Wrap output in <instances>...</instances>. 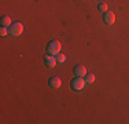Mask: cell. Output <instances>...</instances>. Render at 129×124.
<instances>
[{
	"label": "cell",
	"mask_w": 129,
	"mask_h": 124,
	"mask_svg": "<svg viewBox=\"0 0 129 124\" xmlns=\"http://www.w3.org/2000/svg\"><path fill=\"white\" fill-rule=\"evenodd\" d=\"M60 48H62V44L59 40H51L47 46V52L50 55H58L60 52Z\"/></svg>",
	"instance_id": "obj_1"
},
{
	"label": "cell",
	"mask_w": 129,
	"mask_h": 124,
	"mask_svg": "<svg viewBox=\"0 0 129 124\" xmlns=\"http://www.w3.org/2000/svg\"><path fill=\"white\" fill-rule=\"evenodd\" d=\"M23 32V25L18 21V22H13L8 26V33L11 36H21Z\"/></svg>",
	"instance_id": "obj_2"
},
{
	"label": "cell",
	"mask_w": 129,
	"mask_h": 124,
	"mask_svg": "<svg viewBox=\"0 0 129 124\" xmlns=\"http://www.w3.org/2000/svg\"><path fill=\"white\" fill-rule=\"evenodd\" d=\"M85 86V80L82 79V77H74V79L70 81V87H72L73 90H76V91H81L82 88H84Z\"/></svg>",
	"instance_id": "obj_3"
},
{
	"label": "cell",
	"mask_w": 129,
	"mask_h": 124,
	"mask_svg": "<svg viewBox=\"0 0 129 124\" xmlns=\"http://www.w3.org/2000/svg\"><path fill=\"white\" fill-rule=\"evenodd\" d=\"M103 22L106 25H113L115 22V15L113 11H109L107 10L106 12H103Z\"/></svg>",
	"instance_id": "obj_4"
},
{
	"label": "cell",
	"mask_w": 129,
	"mask_h": 124,
	"mask_svg": "<svg viewBox=\"0 0 129 124\" xmlns=\"http://www.w3.org/2000/svg\"><path fill=\"white\" fill-rule=\"evenodd\" d=\"M73 72H74L76 76L84 77L85 74H87V68H85L84 65H76V66L73 68Z\"/></svg>",
	"instance_id": "obj_5"
},
{
	"label": "cell",
	"mask_w": 129,
	"mask_h": 124,
	"mask_svg": "<svg viewBox=\"0 0 129 124\" xmlns=\"http://www.w3.org/2000/svg\"><path fill=\"white\" fill-rule=\"evenodd\" d=\"M48 84H50L51 88H59L60 84H62V81H60V79H59V77L54 76V77H51V79L48 80Z\"/></svg>",
	"instance_id": "obj_6"
},
{
	"label": "cell",
	"mask_w": 129,
	"mask_h": 124,
	"mask_svg": "<svg viewBox=\"0 0 129 124\" xmlns=\"http://www.w3.org/2000/svg\"><path fill=\"white\" fill-rule=\"evenodd\" d=\"M44 62H45V66L48 68H54L55 64H56V58H54V55H45L44 57Z\"/></svg>",
	"instance_id": "obj_7"
},
{
	"label": "cell",
	"mask_w": 129,
	"mask_h": 124,
	"mask_svg": "<svg viewBox=\"0 0 129 124\" xmlns=\"http://www.w3.org/2000/svg\"><path fill=\"white\" fill-rule=\"evenodd\" d=\"M0 24H2V26L8 28L13 22H11V19H10V17H8V15H4V17H2V19H0Z\"/></svg>",
	"instance_id": "obj_8"
},
{
	"label": "cell",
	"mask_w": 129,
	"mask_h": 124,
	"mask_svg": "<svg viewBox=\"0 0 129 124\" xmlns=\"http://www.w3.org/2000/svg\"><path fill=\"white\" fill-rule=\"evenodd\" d=\"M85 83H88V84H92V83L95 81V74H92V73H87L85 74Z\"/></svg>",
	"instance_id": "obj_9"
},
{
	"label": "cell",
	"mask_w": 129,
	"mask_h": 124,
	"mask_svg": "<svg viewBox=\"0 0 129 124\" xmlns=\"http://www.w3.org/2000/svg\"><path fill=\"white\" fill-rule=\"evenodd\" d=\"M98 10L102 11V12H106L107 10H109V8H107V4H106L104 2H100L99 4H98Z\"/></svg>",
	"instance_id": "obj_10"
},
{
	"label": "cell",
	"mask_w": 129,
	"mask_h": 124,
	"mask_svg": "<svg viewBox=\"0 0 129 124\" xmlns=\"http://www.w3.org/2000/svg\"><path fill=\"white\" fill-rule=\"evenodd\" d=\"M64 61H66V57H64V54H58V55H56V62H59V64H63Z\"/></svg>",
	"instance_id": "obj_11"
},
{
	"label": "cell",
	"mask_w": 129,
	"mask_h": 124,
	"mask_svg": "<svg viewBox=\"0 0 129 124\" xmlns=\"http://www.w3.org/2000/svg\"><path fill=\"white\" fill-rule=\"evenodd\" d=\"M7 33H8V29H7L6 26H2V29H0V35H2V36H6Z\"/></svg>",
	"instance_id": "obj_12"
}]
</instances>
